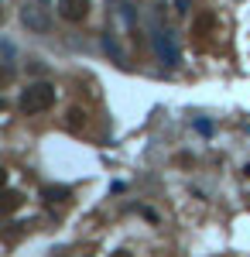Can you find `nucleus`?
I'll return each instance as SVG.
<instances>
[{
  "instance_id": "7",
  "label": "nucleus",
  "mask_w": 250,
  "mask_h": 257,
  "mask_svg": "<svg viewBox=\"0 0 250 257\" xmlns=\"http://www.w3.org/2000/svg\"><path fill=\"white\" fill-rule=\"evenodd\" d=\"M21 206V196H18V189H4V213L11 216L14 209Z\"/></svg>"
},
{
  "instance_id": "5",
  "label": "nucleus",
  "mask_w": 250,
  "mask_h": 257,
  "mask_svg": "<svg viewBox=\"0 0 250 257\" xmlns=\"http://www.w3.org/2000/svg\"><path fill=\"white\" fill-rule=\"evenodd\" d=\"M154 48H158V55H161L165 65H178V48H175V41H172L168 31H158V35H154Z\"/></svg>"
},
{
  "instance_id": "9",
  "label": "nucleus",
  "mask_w": 250,
  "mask_h": 257,
  "mask_svg": "<svg viewBox=\"0 0 250 257\" xmlns=\"http://www.w3.org/2000/svg\"><path fill=\"white\" fill-rule=\"evenodd\" d=\"M195 127H199V134H209V131H212V123H209V120H199Z\"/></svg>"
},
{
  "instance_id": "4",
  "label": "nucleus",
  "mask_w": 250,
  "mask_h": 257,
  "mask_svg": "<svg viewBox=\"0 0 250 257\" xmlns=\"http://www.w3.org/2000/svg\"><path fill=\"white\" fill-rule=\"evenodd\" d=\"M41 199H45L48 209H65L69 199H72V192H69L65 185H45V189H41Z\"/></svg>"
},
{
  "instance_id": "6",
  "label": "nucleus",
  "mask_w": 250,
  "mask_h": 257,
  "mask_svg": "<svg viewBox=\"0 0 250 257\" xmlns=\"http://www.w3.org/2000/svg\"><path fill=\"white\" fill-rule=\"evenodd\" d=\"M65 127H69V131H82V127H86V110L72 106V110L65 113Z\"/></svg>"
},
{
  "instance_id": "10",
  "label": "nucleus",
  "mask_w": 250,
  "mask_h": 257,
  "mask_svg": "<svg viewBox=\"0 0 250 257\" xmlns=\"http://www.w3.org/2000/svg\"><path fill=\"white\" fill-rule=\"evenodd\" d=\"M189 4H192V0H178V11H185V7H189Z\"/></svg>"
},
{
  "instance_id": "2",
  "label": "nucleus",
  "mask_w": 250,
  "mask_h": 257,
  "mask_svg": "<svg viewBox=\"0 0 250 257\" xmlns=\"http://www.w3.org/2000/svg\"><path fill=\"white\" fill-rule=\"evenodd\" d=\"M21 21L28 31L35 35H45L52 28V14H48V0H24L21 4Z\"/></svg>"
},
{
  "instance_id": "3",
  "label": "nucleus",
  "mask_w": 250,
  "mask_h": 257,
  "mask_svg": "<svg viewBox=\"0 0 250 257\" xmlns=\"http://www.w3.org/2000/svg\"><path fill=\"white\" fill-rule=\"evenodd\" d=\"M58 14L69 24H79L89 18V0H58Z\"/></svg>"
},
{
  "instance_id": "1",
  "label": "nucleus",
  "mask_w": 250,
  "mask_h": 257,
  "mask_svg": "<svg viewBox=\"0 0 250 257\" xmlns=\"http://www.w3.org/2000/svg\"><path fill=\"white\" fill-rule=\"evenodd\" d=\"M55 106V86L52 82H31L21 93V110L24 113H45Z\"/></svg>"
},
{
  "instance_id": "8",
  "label": "nucleus",
  "mask_w": 250,
  "mask_h": 257,
  "mask_svg": "<svg viewBox=\"0 0 250 257\" xmlns=\"http://www.w3.org/2000/svg\"><path fill=\"white\" fill-rule=\"evenodd\" d=\"M212 24H216V18H212V14H202V18L195 21V35H199V38H206V35L212 31Z\"/></svg>"
}]
</instances>
